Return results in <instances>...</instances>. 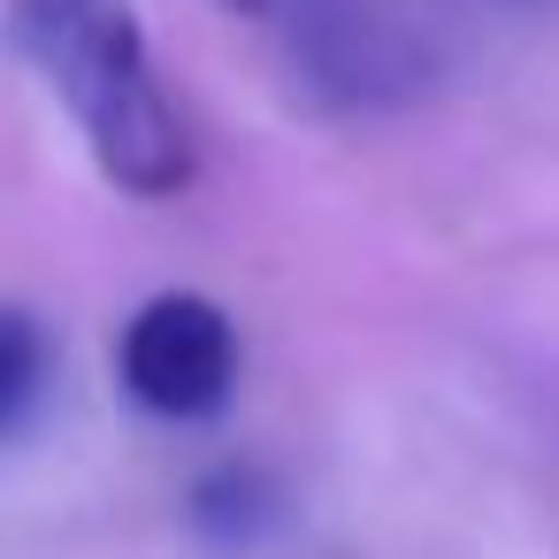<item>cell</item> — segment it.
Returning a JSON list of instances; mask_svg holds the SVG:
<instances>
[{"mask_svg": "<svg viewBox=\"0 0 559 559\" xmlns=\"http://www.w3.org/2000/svg\"><path fill=\"white\" fill-rule=\"evenodd\" d=\"M192 521L215 536V544H253L269 521H276V483L261 467H223L192 490Z\"/></svg>", "mask_w": 559, "mask_h": 559, "instance_id": "cell-4", "label": "cell"}, {"mask_svg": "<svg viewBox=\"0 0 559 559\" xmlns=\"http://www.w3.org/2000/svg\"><path fill=\"white\" fill-rule=\"evenodd\" d=\"M123 391L162 421H207L238 391V330L200 292H154L116 337Z\"/></svg>", "mask_w": 559, "mask_h": 559, "instance_id": "cell-2", "label": "cell"}, {"mask_svg": "<svg viewBox=\"0 0 559 559\" xmlns=\"http://www.w3.org/2000/svg\"><path fill=\"white\" fill-rule=\"evenodd\" d=\"M269 16H284L299 85L322 108H391L429 78L421 39L383 0H269Z\"/></svg>", "mask_w": 559, "mask_h": 559, "instance_id": "cell-3", "label": "cell"}, {"mask_svg": "<svg viewBox=\"0 0 559 559\" xmlns=\"http://www.w3.org/2000/svg\"><path fill=\"white\" fill-rule=\"evenodd\" d=\"M47 391V330L24 307H0V437H16Z\"/></svg>", "mask_w": 559, "mask_h": 559, "instance_id": "cell-5", "label": "cell"}, {"mask_svg": "<svg viewBox=\"0 0 559 559\" xmlns=\"http://www.w3.org/2000/svg\"><path fill=\"white\" fill-rule=\"evenodd\" d=\"M230 9H253V16H269V0H230Z\"/></svg>", "mask_w": 559, "mask_h": 559, "instance_id": "cell-6", "label": "cell"}, {"mask_svg": "<svg viewBox=\"0 0 559 559\" xmlns=\"http://www.w3.org/2000/svg\"><path fill=\"white\" fill-rule=\"evenodd\" d=\"M9 39L78 116L116 192L169 200L192 185V131L162 93L131 0H9Z\"/></svg>", "mask_w": 559, "mask_h": 559, "instance_id": "cell-1", "label": "cell"}]
</instances>
